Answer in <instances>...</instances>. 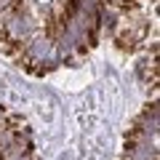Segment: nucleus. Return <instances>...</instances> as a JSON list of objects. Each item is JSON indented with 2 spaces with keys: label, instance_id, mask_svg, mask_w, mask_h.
I'll return each mask as SVG.
<instances>
[{
  "label": "nucleus",
  "instance_id": "1",
  "mask_svg": "<svg viewBox=\"0 0 160 160\" xmlns=\"http://www.w3.org/2000/svg\"><path fill=\"white\" fill-rule=\"evenodd\" d=\"M0 160H40L27 120L0 102Z\"/></svg>",
  "mask_w": 160,
  "mask_h": 160
},
{
  "label": "nucleus",
  "instance_id": "2",
  "mask_svg": "<svg viewBox=\"0 0 160 160\" xmlns=\"http://www.w3.org/2000/svg\"><path fill=\"white\" fill-rule=\"evenodd\" d=\"M120 160H158V104H147L133 120L126 136V152Z\"/></svg>",
  "mask_w": 160,
  "mask_h": 160
}]
</instances>
